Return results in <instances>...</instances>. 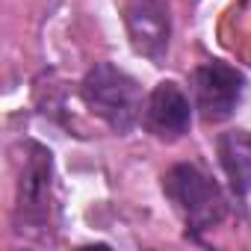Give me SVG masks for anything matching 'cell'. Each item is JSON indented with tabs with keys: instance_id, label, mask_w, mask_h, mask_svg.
<instances>
[{
	"instance_id": "obj_1",
	"label": "cell",
	"mask_w": 251,
	"mask_h": 251,
	"mask_svg": "<svg viewBox=\"0 0 251 251\" xmlns=\"http://www.w3.org/2000/svg\"><path fill=\"white\" fill-rule=\"evenodd\" d=\"M83 98L95 115H100L115 133H127L142 118L145 100L136 77L109 62H98L83 77Z\"/></svg>"
},
{
	"instance_id": "obj_2",
	"label": "cell",
	"mask_w": 251,
	"mask_h": 251,
	"mask_svg": "<svg viewBox=\"0 0 251 251\" xmlns=\"http://www.w3.org/2000/svg\"><path fill=\"white\" fill-rule=\"evenodd\" d=\"M163 192L169 195V201L175 204V210L192 233L210 230L227 216V201L222 189L192 163L172 166L163 177Z\"/></svg>"
},
{
	"instance_id": "obj_3",
	"label": "cell",
	"mask_w": 251,
	"mask_h": 251,
	"mask_svg": "<svg viewBox=\"0 0 251 251\" xmlns=\"http://www.w3.org/2000/svg\"><path fill=\"white\" fill-rule=\"evenodd\" d=\"M242 74L225 62H207L192 71V106L204 121H225L242 98Z\"/></svg>"
},
{
	"instance_id": "obj_4",
	"label": "cell",
	"mask_w": 251,
	"mask_h": 251,
	"mask_svg": "<svg viewBox=\"0 0 251 251\" xmlns=\"http://www.w3.org/2000/svg\"><path fill=\"white\" fill-rule=\"evenodd\" d=\"M133 50L148 56L151 62H163L172 39V18H169V0H127L124 9Z\"/></svg>"
},
{
	"instance_id": "obj_5",
	"label": "cell",
	"mask_w": 251,
	"mask_h": 251,
	"mask_svg": "<svg viewBox=\"0 0 251 251\" xmlns=\"http://www.w3.org/2000/svg\"><path fill=\"white\" fill-rule=\"evenodd\" d=\"M53 160L42 145H27V160L18 180V219L21 225H45L50 213Z\"/></svg>"
},
{
	"instance_id": "obj_6",
	"label": "cell",
	"mask_w": 251,
	"mask_h": 251,
	"mask_svg": "<svg viewBox=\"0 0 251 251\" xmlns=\"http://www.w3.org/2000/svg\"><path fill=\"white\" fill-rule=\"evenodd\" d=\"M189 121H192V106L177 83H160L148 95L142 109V124L151 136L163 142H177L189 130Z\"/></svg>"
}]
</instances>
